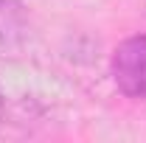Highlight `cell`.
Returning <instances> with one entry per match:
<instances>
[{
    "label": "cell",
    "mask_w": 146,
    "mask_h": 143,
    "mask_svg": "<svg viewBox=\"0 0 146 143\" xmlns=\"http://www.w3.org/2000/svg\"><path fill=\"white\" fill-rule=\"evenodd\" d=\"M112 81L127 98H146V34H135L124 39L112 51Z\"/></svg>",
    "instance_id": "1"
},
{
    "label": "cell",
    "mask_w": 146,
    "mask_h": 143,
    "mask_svg": "<svg viewBox=\"0 0 146 143\" xmlns=\"http://www.w3.org/2000/svg\"><path fill=\"white\" fill-rule=\"evenodd\" d=\"M11 6H17V0H0V9H11Z\"/></svg>",
    "instance_id": "2"
},
{
    "label": "cell",
    "mask_w": 146,
    "mask_h": 143,
    "mask_svg": "<svg viewBox=\"0 0 146 143\" xmlns=\"http://www.w3.org/2000/svg\"><path fill=\"white\" fill-rule=\"evenodd\" d=\"M0 115H3V93H0Z\"/></svg>",
    "instance_id": "3"
}]
</instances>
